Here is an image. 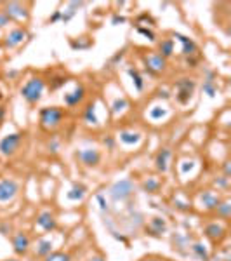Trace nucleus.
Listing matches in <instances>:
<instances>
[{
	"mask_svg": "<svg viewBox=\"0 0 231 261\" xmlns=\"http://www.w3.org/2000/svg\"><path fill=\"white\" fill-rule=\"evenodd\" d=\"M47 87L45 80L42 77H30L26 82L21 86L19 94L28 105H37L44 98V91Z\"/></svg>",
	"mask_w": 231,
	"mask_h": 261,
	"instance_id": "nucleus-1",
	"label": "nucleus"
},
{
	"mask_svg": "<svg viewBox=\"0 0 231 261\" xmlns=\"http://www.w3.org/2000/svg\"><path fill=\"white\" fill-rule=\"evenodd\" d=\"M40 128L45 130H52L63 124L65 121V110L59 107H45L40 110Z\"/></svg>",
	"mask_w": 231,
	"mask_h": 261,
	"instance_id": "nucleus-2",
	"label": "nucleus"
},
{
	"mask_svg": "<svg viewBox=\"0 0 231 261\" xmlns=\"http://www.w3.org/2000/svg\"><path fill=\"white\" fill-rule=\"evenodd\" d=\"M3 12L10 19V23L19 21V23H26L30 19V10H28L26 3L21 2H5L3 3Z\"/></svg>",
	"mask_w": 231,
	"mask_h": 261,
	"instance_id": "nucleus-3",
	"label": "nucleus"
},
{
	"mask_svg": "<svg viewBox=\"0 0 231 261\" xmlns=\"http://www.w3.org/2000/svg\"><path fill=\"white\" fill-rule=\"evenodd\" d=\"M134 190L136 186L131 179H120V181H117L110 188V197L115 202H124V200L131 199L134 195Z\"/></svg>",
	"mask_w": 231,
	"mask_h": 261,
	"instance_id": "nucleus-4",
	"label": "nucleus"
},
{
	"mask_svg": "<svg viewBox=\"0 0 231 261\" xmlns=\"http://www.w3.org/2000/svg\"><path fill=\"white\" fill-rule=\"evenodd\" d=\"M23 132H10L0 139V155L3 157H12L17 150H19L21 143H23Z\"/></svg>",
	"mask_w": 231,
	"mask_h": 261,
	"instance_id": "nucleus-5",
	"label": "nucleus"
},
{
	"mask_svg": "<svg viewBox=\"0 0 231 261\" xmlns=\"http://www.w3.org/2000/svg\"><path fill=\"white\" fill-rule=\"evenodd\" d=\"M195 87H197V82L190 77H183L176 82V100L177 103L186 105L188 101L191 100L195 93Z\"/></svg>",
	"mask_w": 231,
	"mask_h": 261,
	"instance_id": "nucleus-6",
	"label": "nucleus"
},
{
	"mask_svg": "<svg viewBox=\"0 0 231 261\" xmlns=\"http://www.w3.org/2000/svg\"><path fill=\"white\" fill-rule=\"evenodd\" d=\"M143 63H145L146 72L152 73V75H160V73H163L167 70V59H163L155 51L143 56Z\"/></svg>",
	"mask_w": 231,
	"mask_h": 261,
	"instance_id": "nucleus-7",
	"label": "nucleus"
},
{
	"mask_svg": "<svg viewBox=\"0 0 231 261\" xmlns=\"http://www.w3.org/2000/svg\"><path fill=\"white\" fill-rule=\"evenodd\" d=\"M19 192V185L12 178H2L0 179V204L10 202Z\"/></svg>",
	"mask_w": 231,
	"mask_h": 261,
	"instance_id": "nucleus-8",
	"label": "nucleus"
},
{
	"mask_svg": "<svg viewBox=\"0 0 231 261\" xmlns=\"http://www.w3.org/2000/svg\"><path fill=\"white\" fill-rule=\"evenodd\" d=\"M28 37V31L26 28L23 26H16L9 31V33L3 37V47L5 49H14L17 45H21L24 42V38Z\"/></svg>",
	"mask_w": 231,
	"mask_h": 261,
	"instance_id": "nucleus-9",
	"label": "nucleus"
},
{
	"mask_svg": "<svg viewBox=\"0 0 231 261\" xmlns=\"http://www.w3.org/2000/svg\"><path fill=\"white\" fill-rule=\"evenodd\" d=\"M31 248V241L26 232H16L12 235V249L17 256H26Z\"/></svg>",
	"mask_w": 231,
	"mask_h": 261,
	"instance_id": "nucleus-10",
	"label": "nucleus"
},
{
	"mask_svg": "<svg viewBox=\"0 0 231 261\" xmlns=\"http://www.w3.org/2000/svg\"><path fill=\"white\" fill-rule=\"evenodd\" d=\"M77 158H78L85 167H96L101 162V153L96 148H83V150L77 151Z\"/></svg>",
	"mask_w": 231,
	"mask_h": 261,
	"instance_id": "nucleus-11",
	"label": "nucleus"
},
{
	"mask_svg": "<svg viewBox=\"0 0 231 261\" xmlns=\"http://www.w3.org/2000/svg\"><path fill=\"white\" fill-rule=\"evenodd\" d=\"M85 94H87L85 87L78 84L75 89L70 91V93H66L65 96H63V103H65L68 108H75V107H78L83 100H85Z\"/></svg>",
	"mask_w": 231,
	"mask_h": 261,
	"instance_id": "nucleus-12",
	"label": "nucleus"
},
{
	"mask_svg": "<svg viewBox=\"0 0 231 261\" xmlns=\"http://www.w3.org/2000/svg\"><path fill=\"white\" fill-rule=\"evenodd\" d=\"M198 200H200V206L204 207L205 211H216V207L221 202V197H219V193H216L214 190H204V192L200 193V197H198Z\"/></svg>",
	"mask_w": 231,
	"mask_h": 261,
	"instance_id": "nucleus-13",
	"label": "nucleus"
},
{
	"mask_svg": "<svg viewBox=\"0 0 231 261\" xmlns=\"http://www.w3.org/2000/svg\"><path fill=\"white\" fill-rule=\"evenodd\" d=\"M37 227L44 232H54L58 230V220L51 211H42L37 216Z\"/></svg>",
	"mask_w": 231,
	"mask_h": 261,
	"instance_id": "nucleus-14",
	"label": "nucleus"
},
{
	"mask_svg": "<svg viewBox=\"0 0 231 261\" xmlns=\"http://www.w3.org/2000/svg\"><path fill=\"white\" fill-rule=\"evenodd\" d=\"M172 37L177 38V40L183 44V51H181L183 52V56H186V58H193V56L197 54L198 47H197V44H195L193 38L186 37V35H181V33H172Z\"/></svg>",
	"mask_w": 231,
	"mask_h": 261,
	"instance_id": "nucleus-15",
	"label": "nucleus"
},
{
	"mask_svg": "<svg viewBox=\"0 0 231 261\" xmlns=\"http://www.w3.org/2000/svg\"><path fill=\"white\" fill-rule=\"evenodd\" d=\"M170 155H172V151H170L169 148H162V150H160L158 153H156L155 165H156V169H158V172H162V174H165V172L169 171Z\"/></svg>",
	"mask_w": 231,
	"mask_h": 261,
	"instance_id": "nucleus-16",
	"label": "nucleus"
},
{
	"mask_svg": "<svg viewBox=\"0 0 231 261\" xmlns=\"http://www.w3.org/2000/svg\"><path fill=\"white\" fill-rule=\"evenodd\" d=\"M225 234H226L225 227L219 225V223H216V221H212V223H209L207 227H205V235H207L212 242L221 241V239L225 237Z\"/></svg>",
	"mask_w": 231,
	"mask_h": 261,
	"instance_id": "nucleus-17",
	"label": "nucleus"
},
{
	"mask_svg": "<svg viewBox=\"0 0 231 261\" xmlns=\"http://www.w3.org/2000/svg\"><path fill=\"white\" fill-rule=\"evenodd\" d=\"M174 51H176V45H174V38H162L158 42V54L162 56L163 59H169L174 56Z\"/></svg>",
	"mask_w": 231,
	"mask_h": 261,
	"instance_id": "nucleus-18",
	"label": "nucleus"
},
{
	"mask_svg": "<svg viewBox=\"0 0 231 261\" xmlns=\"http://www.w3.org/2000/svg\"><path fill=\"white\" fill-rule=\"evenodd\" d=\"M148 230L152 232L153 235H156V237H160V235H162L163 232L167 230V223H165V220H163V218H158V216L152 218V220H150V225H148Z\"/></svg>",
	"mask_w": 231,
	"mask_h": 261,
	"instance_id": "nucleus-19",
	"label": "nucleus"
},
{
	"mask_svg": "<svg viewBox=\"0 0 231 261\" xmlns=\"http://www.w3.org/2000/svg\"><path fill=\"white\" fill-rule=\"evenodd\" d=\"M52 253V241L49 239H40L37 242V248H35V256L37 258H45Z\"/></svg>",
	"mask_w": 231,
	"mask_h": 261,
	"instance_id": "nucleus-20",
	"label": "nucleus"
},
{
	"mask_svg": "<svg viewBox=\"0 0 231 261\" xmlns=\"http://www.w3.org/2000/svg\"><path fill=\"white\" fill-rule=\"evenodd\" d=\"M204 93L207 94L209 98H214L216 93H218V84L214 80V72H207V79L204 80Z\"/></svg>",
	"mask_w": 231,
	"mask_h": 261,
	"instance_id": "nucleus-21",
	"label": "nucleus"
},
{
	"mask_svg": "<svg viewBox=\"0 0 231 261\" xmlns=\"http://www.w3.org/2000/svg\"><path fill=\"white\" fill-rule=\"evenodd\" d=\"M120 141L127 146H132V144H138L141 141V134L139 132H134V130H122L120 134Z\"/></svg>",
	"mask_w": 231,
	"mask_h": 261,
	"instance_id": "nucleus-22",
	"label": "nucleus"
},
{
	"mask_svg": "<svg viewBox=\"0 0 231 261\" xmlns=\"http://www.w3.org/2000/svg\"><path fill=\"white\" fill-rule=\"evenodd\" d=\"M127 73L131 75L132 84H134L136 91H138V93H141V91L145 89V79H143V75L139 73V70L138 68H127Z\"/></svg>",
	"mask_w": 231,
	"mask_h": 261,
	"instance_id": "nucleus-23",
	"label": "nucleus"
},
{
	"mask_svg": "<svg viewBox=\"0 0 231 261\" xmlns=\"http://www.w3.org/2000/svg\"><path fill=\"white\" fill-rule=\"evenodd\" d=\"M83 122L85 124H97V115H96V103H89L83 110Z\"/></svg>",
	"mask_w": 231,
	"mask_h": 261,
	"instance_id": "nucleus-24",
	"label": "nucleus"
},
{
	"mask_svg": "<svg viewBox=\"0 0 231 261\" xmlns=\"http://www.w3.org/2000/svg\"><path fill=\"white\" fill-rule=\"evenodd\" d=\"M85 192L87 188L83 185H73V188L66 193V197H68L70 200H73V202H77V200H82L83 197H85Z\"/></svg>",
	"mask_w": 231,
	"mask_h": 261,
	"instance_id": "nucleus-25",
	"label": "nucleus"
},
{
	"mask_svg": "<svg viewBox=\"0 0 231 261\" xmlns=\"http://www.w3.org/2000/svg\"><path fill=\"white\" fill-rule=\"evenodd\" d=\"M190 248H191V253H193V255L197 256L200 261H209V253H207V249H205L204 244L195 242V244H191Z\"/></svg>",
	"mask_w": 231,
	"mask_h": 261,
	"instance_id": "nucleus-26",
	"label": "nucleus"
},
{
	"mask_svg": "<svg viewBox=\"0 0 231 261\" xmlns=\"http://www.w3.org/2000/svg\"><path fill=\"white\" fill-rule=\"evenodd\" d=\"M216 214H218L221 220H228L231 216V204L228 200H221V202H219V206L216 207Z\"/></svg>",
	"mask_w": 231,
	"mask_h": 261,
	"instance_id": "nucleus-27",
	"label": "nucleus"
},
{
	"mask_svg": "<svg viewBox=\"0 0 231 261\" xmlns=\"http://www.w3.org/2000/svg\"><path fill=\"white\" fill-rule=\"evenodd\" d=\"M143 190H145L146 193H156L160 190V181L156 178H148L143 183Z\"/></svg>",
	"mask_w": 231,
	"mask_h": 261,
	"instance_id": "nucleus-28",
	"label": "nucleus"
},
{
	"mask_svg": "<svg viewBox=\"0 0 231 261\" xmlns=\"http://www.w3.org/2000/svg\"><path fill=\"white\" fill-rule=\"evenodd\" d=\"M66 82H68V77H66V75H56V77H52V80L49 82V89L58 91L59 87H63Z\"/></svg>",
	"mask_w": 231,
	"mask_h": 261,
	"instance_id": "nucleus-29",
	"label": "nucleus"
},
{
	"mask_svg": "<svg viewBox=\"0 0 231 261\" xmlns=\"http://www.w3.org/2000/svg\"><path fill=\"white\" fill-rule=\"evenodd\" d=\"M44 261H72V256H70L68 253L56 251V253H51L49 256H45Z\"/></svg>",
	"mask_w": 231,
	"mask_h": 261,
	"instance_id": "nucleus-30",
	"label": "nucleus"
},
{
	"mask_svg": "<svg viewBox=\"0 0 231 261\" xmlns=\"http://www.w3.org/2000/svg\"><path fill=\"white\" fill-rule=\"evenodd\" d=\"M127 107H129V101L125 100V98H117V100L113 101V105H111V112H113V114H120V112H124Z\"/></svg>",
	"mask_w": 231,
	"mask_h": 261,
	"instance_id": "nucleus-31",
	"label": "nucleus"
},
{
	"mask_svg": "<svg viewBox=\"0 0 231 261\" xmlns=\"http://www.w3.org/2000/svg\"><path fill=\"white\" fill-rule=\"evenodd\" d=\"M165 108L163 107H153L152 110H150V117L153 119V121H160L162 117H165Z\"/></svg>",
	"mask_w": 231,
	"mask_h": 261,
	"instance_id": "nucleus-32",
	"label": "nucleus"
},
{
	"mask_svg": "<svg viewBox=\"0 0 231 261\" xmlns=\"http://www.w3.org/2000/svg\"><path fill=\"white\" fill-rule=\"evenodd\" d=\"M214 186H218L219 190H226L230 186V178H226V176L214 178Z\"/></svg>",
	"mask_w": 231,
	"mask_h": 261,
	"instance_id": "nucleus-33",
	"label": "nucleus"
},
{
	"mask_svg": "<svg viewBox=\"0 0 231 261\" xmlns=\"http://www.w3.org/2000/svg\"><path fill=\"white\" fill-rule=\"evenodd\" d=\"M47 148H49V151H51V153H58V150H59V141L56 139V137H51V141L47 143Z\"/></svg>",
	"mask_w": 231,
	"mask_h": 261,
	"instance_id": "nucleus-34",
	"label": "nucleus"
},
{
	"mask_svg": "<svg viewBox=\"0 0 231 261\" xmlns=\"http://www.w3.org/2000/svg\"><path fill=\"white\" fill-rule=\"evenodd\" d=\"M103 144L108 148V150H113V148H115V136L108 134L106 137H103Z\"/></svg>",
	"mask_w": 231,
	"mask_h": 261,
	"instance_id": "nucleus-35",
	"label": "nucleus"
},
{
	"mask_svg": "<svg viewBox=\"0 0 231 261\" xmlns=\"http://www.w3.org/2000/svg\"><path fill=\"white\" fill-rule=\"evenodd\" d=\"M138 31H139V33L145 35V37H148L150 40H155V38H156V35L153 33L152 30H146V28H143V26H139V28H138Z\"/></svg>",
	"mask_w": 231,
	"mask_h": 261,
	"instance_id": "nucleus-36",
	"label": "nucleus"
},
{
	"mask_svg": "<svg viewBox=\"0 0 231 261\" xmlns=\"http://www.w3.org/2000/svg\"><path fill=\"white\" fill-rule=\"evenodd\" d=\"M7 24H10V19L5 16V12H3V10L0 9V28L7 26Z\"/></svg>",
	"mask_w": 231,
	"mask_h": 261,
	"instance_id": "nucleus-37",
	"label": "nucleus"
},
{
	"mask_svg": "<svg viewBox=\"0 0 231 261\" xmlns=\"http://www.w3.org/2000/svg\"><path fill=\"white\" fill-rule=\"evenodd\" d=\"M96 199H97V202H99L101 211H108V209H110V207H108V202H106V200H104V197H103V195H97Z\"/></svg>",
	"mask_w": 231,
	"mask_h": 261,
	"instance_id": "nucleus-38",
	"label": "nucleus"
},
{
	"mask_svg": "<svg viewBox=\"0 0 231 261\" xmlns=\"http://www.w3.org/2000/svg\"><path fill=\"white\" fill-rule=\"evenodd\" d=\"M191 169H193V162H183V165H181V172H183V174H186L188 171H191Z\"/></svg>",
	"mask_w": 231,
	"mask_h": 261,
	"instance_id": "nucleus-39",
	"label": "nucleus"
},
{
	"mask_svg": "<svg viewBox=\"0 0 231 261\" xmlns=\"http://www.w3.org/2000/svg\"><path fill=\"white\" fill-rule=\"evenodd\" d=\"M0 234L5 235V237H7V235H10V225L9 223H2V225H0Z\"/></svg>",
	"mask_w": 231,
	"mask_h": 261,
	"instance_id": "nucleus-40",
	"label": "nucleus"
},
{
	"mask_svg": "<svg viewBox=\"0 0 231 261\" xmlns=\"http://www.w3.org/2000/svg\"><path fill=\"white\" fill-rule=\"evenodd\" d=\"M61 10H56V12L54 14H52V16L51 17H49V23H56V21H59V19H61Z\"/></svg>",
	"mask_w": 231,
	"mask_h": 261,
	"instance_id": "nucleus-41",
	"label": "nucleus"
},
{
	"mask_svg": "<svg viewBox=\"0 0 231 261\" xmlns=\"http://www.w3.org/2000/svg\"><path fill=\"white\" fill-rule=\"evenodd\" d=\"M223 172H225L226 178H230L231 176V164L230 162H225V164H223Z\"/></svg>",
	"mask_w": 231,
	"mask_h": 261,
	"instance_id": "nucleus-42",
	"label": "nucleus"
},
{
	"mask_svg": "<svg viewBox=\"0 0 231 261\" xmlns=\"http://www.w3.org/2000/svg\"><path fill=\"white\" fill-rule=\"evenodd\" d=\"M174 206H176L177 209H181V211H190V206H186V204L179 202V200H174Z\"/></svg>",
	"mask_w": 231,
	"mask_h": 261,
	"instance_id": "nucleus-43",
	"label": "nucleus"
},
{
	"mask_svg": "<svg viewBox=\"0 0 231 261\" xmlns=\"http://www.w3.org/2000/svg\"><path fill=\"white\" fill-rule=\"evenodd\" d=\"M87 261H106V258H104V256H101V255H96V256H90Z\"/></svg>",
	"mask_w": 231,
	"mask_h": 261,
	"instance_id": "nucleus-44",
	"label": "nucleus"
},
{
	"mask_svg": "<svg viewBox=\"0 0 231 261\" xmlns=\"http://www.w3.org/2000/svg\"><path fill=\"white\" fill-rule=\"evenodd\" d=\"M124 21H125V17H122V16H115L113 19H111V23L117 24V23H124Z\"/></svg>",
	"mask_w": 231,
	"mask_h": 261,
	"instance_id": "nucleus-45",
	"label": "nucleus"
},
{
	"mask_svg": "<svg viewBox=\"0 0 231 261\" xmlns=\"http://www.w3.org/2000/svg\"><path fill=\"white\" fill-rule=\"evenodd\" d=\"M3 117H5V107H0V122L3 121Z\"/></svg>",
	"mask_w": 231,
	"mask_h": 261,
	"instance_id": "nucleus-46",
	"label": "nucleus"
},
{
	"mask_svg": "<svg viewBox=\"0 0 231 261\" xmlns=\"http://www.w3.org/2000/svg\"><path fill=\"white\" fill-rule=\"evenodd\" d=\"M3 261H21V260H17V258H9V260H3Z\"/></svg>",
	"mask_w": 231,
	"mask_h": 261,
	"instance_id": "nucleus-47",
	"label": "nucleus"
},
{
	"mask_svg": "<svg viewBox=\"0 0 231 261\" xmlns=\"http://www.w3.org/2000/svg\"><path fill=\"white\" fill-rule=\"evenodd\" d=\"M139 261H156V260H153V258H145V260H139Z\"/></svg>",
	"mask_w": 231,
	"mask_h": 261,
	"instance_id": "nucleus-48",
	"label": "nucleus"
}]
</instances>
